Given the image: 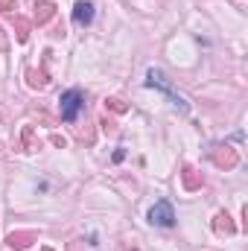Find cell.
<instances>
[{"label":"cell","instance_id":"obj_11","mask_svg":"<svg viewBox=\"0 0 248 251\" xmlns=\"http://www.w3.org/2000/svg\"><path fill=\"white\" fill-rule=\"evenodd\" d=\"M47 82H50V79H47L44 70H35V67L26 70V85H29V88H38V91H41V88H47Z\"/></svg>","mask_w":248,"mask_h":251},{"label":"cell","instance_id":"obj_9","mask_svg":"<svg viewBox=\"0 0 248 251\" xmlns=\"http://www.w3.org/2000/svg\"><path fill=\"white\" fill-rule=\"evenodd\" d=\"M213 231H216V234H228V237H231V234H237V225H234V222H231V216L222 210V213H216V219H213Z\"/></svg>","mask_w":248,"mask_h":251},{"label":"cell","instance_id":"obj_17","mask_svg":"<svg viewBox=\"0 0 248 251\" xmlns=\"http://www.w3.org/2000/svg\"><path fill=\"white\" fill-rule=\"evenodd\" d=\"M123 158H125V149H117V152H114V164H120Z\"/></svg>","mask_w":248,"mask_h":251},{"label":"cell","instance_id":"obj_1","mask_svg":"<svg viewBox=\"0 0 248 251\" xmlns=\"http://www.w3.org/2000/svg\"><path fill=\"white\" fill-rule=\"evenodd\" d=\"M146 85H149V88H158V91H164V94L173 100V105H175L178 111H190V102H187L181 94H175V91H173L170 79H167V76H164L158 67H149V70H146Z\"/></svg>","mask_w":248,"mask_h":251},{"label":"cell","instance_id":"obj_7","mask_svg":"<svg viewBox=\"0 0 248 251\" xmlns=\"http://www.w3.org/2000/svg\"><path fill=\"white\" fill-rule=\"evenodd\" d=\"M53 18H56V3H53V0H38V3H35V24L44 26V24H50Z\"/></svg>","mask_w":248,"mask_h":251},{"label":"cell","instance_id":"obj_14","mask_svg":"<svg viewBox=\"0 0 248 251\" xmlns=\"http://www.w3.org/2000/svg\"><path fill=\"white\" fill-rule=\"evenodd\" d=\"M18 9V0H0V12H12Z\"/></svg>","mask_w":248,"mask_h":251},{"label":"cell","instance_id":"obj_12","mask_svg":"<svg viewBox=\"0 0 248 251\" xmlns=\"http://www.w3.org/2000/svg\"><path fill=\"white\" fill-rule=\"evenodd\" d=\"M21 140H24V149H26V152H38V149H41V140L35 137L32 126H24V131H21Z\"/></svg>","mask_w":248,"mask_h":251},{"label":"cell","instance_id":"obj_15","mask_svg":"<svg viewBox=\"0 0 248 251\" xmlns=\"http://www.w3.org/2000/svg\"><path fill=\"white\" fill-rule=\"evenodd\" d=\"M6 50H9V38H6V32L0 26V53H6Z\"/></svg>","mask_w":248,"mask_h":251},{"label":"cell","instance_id":"obj_5","mask_svg":"<svg viewBox=\"0 0 248 251\" xmlns=\"http://www.w3.org/2000/svg\"><path fill=\"white\" fill-rule=\"evenodd\" d=\"M94 21V3L91 0H76L73 6V24L76 26H88Z\"/></svg>","mask_w":248,"mask_h":251},{"label":"cell","instance_id":"obj_4","mask_svg":"<svg viewBox=\"0 0 248 251\" xmlns=\"http://www.w3.org/2000/svg\"><path fill=\"white\" fill-rule=\"evenodd\" d=\"M213 164L228 173V170H234V167L240 164V155H237V149H231V146H216V149H213Z\"/></svg>","mask_w":248,"mask_h":251},{"label":"cell","instance_id":"obj_10","mask_svg":"<svg viewBox=\"0 0 248 251\" xmlns=\"http://www.w3.org/2000/svg\"><path fill=\"white\" fill-rule=\"evenodd\" d=\"M12 26H15V32H18V41L26 44V41H29V29H32V24H29L26 18H21V15H12Z\"/></svg>","mask_w":248,"mask_h":251},{"label":"cell","instance_id":"obj_3","mask_svg":"<svg viewBox=\"0 0 248 251\" xmlns=\"http://www.w3.org/2000/svg\"><path fill=\"white\" fill-rule=\"evenodd\" d=\"M149 222L158 225V228H173V225H175V210H173V204L164 201V199L155 201L152 210H149Z\"/></svg>","mask_w":248,"mask_h":251},{"label":"cell","instance_id":"obj_2","mask_svg":"<svg viewBox=\"0 0 248 251\" xmlns=\"http://www.w3.org/2000/svg\"><path fill=\"white\" fill-rule=\"evenodd\" d=\"M82 108H85V94H82L79 88L64 91L62 100H59V111H62L64 123H76V117L82 114Z\"/></svg>","mask_w":248,"mask_h":251},{"label":"cell","instance_id":"obj_8","mask_svg":"<svg viewBox=\"0 0 248 251\" xmlns=\"http://www.w3.org/2000/svg\"><path fill=\"white\" fill-rule=\"evenodd\" d=\"M181 181H184V190H201V184H204V178H201V173L196 170V167H190L187 164L184 170H181Z\"/></svg>","mask_w":248,"mask_h":251},{"label":"cell","instance_id":"obj_19","mask_svg":"<svg viewBox=\"0 0 248 251\" xmlns=\"http://www.w3.org/2000/svg\"><path fill=\"white\" fill-rule=\"evenodd\" d=\"M41 251H53V249H41Z\"/></svg>","mask_w":248,"mask_h":251},{"label":"cell","instance_id":"obj_13","mask_svg":"<svg viewBox=\"0 0 248 251\" xmlns=\"http://www.w3.org/2000/svg\"><path fill=\"white\" fill-rule=\"evenodd\" d=\"M105 108L114 111V114H125V111H128V102H125L123 97H108V100H105Z\"/></svg>","mask_w":248,"mask_h":251},{"label":"cell","instance_id":"obj_16","mask_svg":"<svg viewBox=\"0 0 248 251\" xmlns=\"http://www.w3.org/2000/svg\"><path fill=\"white\" fill-rule=\"evenodd\" d=\"M50 143H53V146H62V149L67 146V140H64L62 134H53V137H50Z\"/></svg>","mask_w":248,"mask_h":251},{"label":"cell","instance_id":"obj_18","mask_svg":"<svg viewBox=\"0 0 248 251\" xmlns=\"http://www.w3.org/2000/svg\"><path fill=\"white\" fill-rule=\"evenodd\" d=\"M70 251H79V240H73V243H70Z\"/></svg>","mask_w":248,"mask_h":251},{"label":"cell","instance_id":"obj_6","mask_svg":"<svg viewBox=\"0 0 248 251\" xmlns=\"http://www.w3.org/2000/svg\"><path fill=\"white\" fill-rule=\"evenodd\" d=\"M35 240H38V234H35V231H12V234L6 237L9 249H18V251L29 249V246L35 243Z\"/></svg>","mask_w":248,"mask_h":251}]
</instances>
